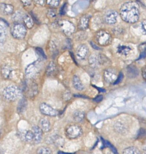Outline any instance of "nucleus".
<instances>
[{"label": "nucleus", "mask_w": 146, "mask_h": 154, "mask_svg": "<svg viewBox=\"0 0 146 154\" xmlns=\"http://www.w3.org/2000/svg\"><path fill=\"white\" fill-rule=\"evenodd\" d=\"M121 19L130 23L136 22L139 17V10L136 3L129 1L124 3L120 8V11Z\"/></svg>", "instance_id": "f257e3e1"}, {"label": "nucleus", "mask_w": 146, "mask_h": 154, "mask_svg": "<svg viewBox=\"0 0 146 154\" xmlns=\"http://www.w3.org/2000/svg\"><path fill=\"white\" fill-rule=\"evenodd\" d=\"M95 40L100 46H106L111 44L112 37L109 32L106 30L101 29L98 31L95 34Z\"/></svg>", "instance_id": "f03ea898"}, {"label": "nucleus", "mask_w": 146, "mask_h": 154, "mask_svg": "<svg viewBox=\"0 0 146 154\" xmlns=\"http://www.w3.org/2000/svg\"><path fill=\"white\" fill-rule=\"evenodd\" d=\"M21 95V91L17 86L11 85L4 88L3 91L4 97L8 100L14 101L17 99Z\"/></svg>", "instance_id": "7ed1b4c3"}, {"label": "nucleus", "mask_w": 146, "mask_h": 154, "mask_svg": "<svg viewBox=\"0 0 146 154\" xmlns=\"http://www.w3.org/2000/svg\"><path fill=\"white\" fill-rule=\"evenodd\" d=\"M82 134V129L81 126L77 125H68L65 129V135L68 139H75Z\"/></svg>", "instance_id": "20e7f679"}, {"label": "nucleus", "mask_w": 146, "mask_h": 154, "mask_svg": "<svg viewBox=\"0 0 146 154\" xmlns=\"http://www.w3.org/2000/svg\"><path fill=\"white\" fill-rule=\"evenodd\" d=\"M11 34L14 38L19 40L23 39L26 34V27L23 24L16 23L11 27Z\"/></svg>", "instance_id": "39448f33"}, {"label": "nucleus", "mask_w": 146, "mask_h": 154, "mask_svg": "<svg viewBox=\"0 0 146 154\" xmlns=\"http://www.w3.org/2000/svg\"><path fill=\"white\" fill-rule=\"evenodd\" d=\"M118 75L115 69L112 68H108L105 70L103 73L104 80L109 84L115 83Z\"/></svg>", "instance_id": "423d86ee"}, {"label": "nucleus", "mask_w": 146, "mask_h": 154, "mask_svg": "<svg viewBox=\"0 0 146 154\" xmlns=\"http://www.w3.org/2000/svg\"><path fill=\"white\" fill-rule=\"evenodd\" d=\"M40 66L38 62H34L29 64L26 69V75L29 78H34L40 70Z\"/></svg>", "instance_id": "0eeeda50"}, {"label": "nucleus", "mask_w": 146, "mask_h": 154, "mask_svg": "<svg viewBox=\"0 0 146 154\" xmlns=\"http://www.w3.org/2000/svg\"><path fill=\"white\" fill-rule=\"evenodd\" d=\"M40 111L43 114L48 116L54 117L58 114V111L56 109L46 103H41L40 105Z\"/></svg>", "instance_id": "6e6552de"}, {"label": "nucleus", "mask_w": 146, "mask_h": 154, "mask_svg": "<svg viewBox=\"0 0 146 154\" xmlns=\"http://www.w3.org/2000/svg\"><path fill=\"white\" fill-rule=\"evenodd\" d=\"M59 25L62 32L66 35H70L75 31V26L68 20H62Z\"/></svg>", "instance_id": "1a4fd4ad"}, {"label": "nucleus", "mask_w": 146, "mask_h": 154, "mask_svg": "<svg viewBox=\"0 0 146 154\" xmlns=\"http://www.w3.org/2000/svg\"><path fill=\"white\" fill-rule=\"evenodd\" d=\"M118 14L115 11L110 10L106 12L104 16L105 22L109 25H112L116 23Z\"/></svg>", "instance_id": "9d476101"}, {"label": "nucleus", "mask_w": 146, "mask_h": 154, "mask_svg": "<svg viewBox=\"0 0 146 154\" xmlns=\"http://www.w3.org/2000/svg\"><path fill=\"white\" fill-rule=\"evenodd\" d=\"M89 53V50L88 47L85 45H79L76 51V57L80 60L85 59Z\"/></svg>", "instance_id": "9b49d317"}, {"label": "nucleus", "mask_w": 146, "mask_h": 154, "mask_svg": "<svg viewBox=\"0 0 146 154\" xmlns=\"http://www.w3.org/2000/svg\"><path fill=\"white\" fill-rule=\"evenodd\" d=\"M20 138L26 143H31L34 142V135L32 131L27 130L24 131L20 134Z\"/></svg>", "instance_id": "f8f14e48"}, {"label": "nucleus", "mask_w": 146, "mask_h": 154, "mask_svg": "<svg viewBox=\"0 0 146 154\" xmlns=\"http://www.w3.org/2000/svg\"><path fill=\"white\" fill-rule=\"evenodd\" d=\"M32 131L34 135V143H40L42 138V132H43L42 129L40 128V126H34L32 128Z\"/></svg>", "instance_id": "ddd939ff"}, {"label": "nucleus", "mask_w": 146, "mask_h": 154, "mask_svg": "<svg viewBox=\"0 0 146 154\" xmlns=\"http://www.w3.org/2000/svg\"><path fill=\"white\" fill-rule=\"evenodd\" d=\"M39 126L44 132H49L50 130L51 125L49 120L46 118L43 117L40 119L39 122Z\"/></svg>", "instance_id": "4468645a"}, {"label": "nucleus", "mask_w": 146, "mask_h": 154, "mask_svg": "<svg viewBox=\"0 0 146 154\" xmlns=\"http://www.w3.org/2000/svg\"><path fill=\"white\" fill-rule=\"evenodd\" d=\"M89 17L87 15L82 16L78 23V28L81 30H85L88 27L89 24Z\"/></svg>", "instance_id": "2eb2a0df"}, {"label": "nucleus", "mask_w": 146, "mask_h": 154, "mask_svg": "<svg viewBox=\"0 0 146 154\" xmlns=\"http://www.w3.org/2000/svg\"><path fill=\"white\" fill-rule=\"evenodd\" d=\"M126 73L129 78H135L138 75V70L135 65L130 64L127 67Z\"/></svg>", "instance_id": "dca6fc26"}, {"label": "nucleus", "mask_w": 146, "mask_h": 154, "mask_svg": "<svg viewBox=\"0 0 146 154\" xmlns=\"http://www.w3.org/2000/svg\"><path fill=\"white\" fill-rule=\"evenodd\" d=\"M73 85L75 88H76L78 90H82L84 88V85L82 84V81L79 79V78L77 75H74L73 77Z\"/></svg>", "instance_id": "f3484780"}, {"label": "nucleus", "mask_w": 146, "mask_h": 154, "mask_svg": "<svg viewBox=\"0 0 146 154\" xmlns=\"http://www.w3.org/2000/svg\"><path fill=\"white\" fill-rule=\"evenodd\" d=\"M1 10L2 13L6 15L11 14L13 12V6L10 4H6L4 3L1 4Z\"/></svg>", "instance_id": "a211bd4d"}, {"label": "nucleus", "mask_w": 146, "mask_h": 154, "mask_svg": "<svg viewBox=\"0 0 146 154\" xmlns=\"http://www.w3.org/2000/svg\"><path fill=\"white\" fill-rule=\"evenodd\" d=\"M131 50L132 49L129 46H126V45H120L117 48L118 53L124 56L129 55Z\"/></svg>", "instance_id": "6ab92c4d"}, {"label": "nucleus", "mask_w": 146, "mask_h": 154, "mask_svg": "<svg viewBox=\"0 0 146 154\" xmlns=\"http://www.w3.org/2000/svg\"><path fill=\"white\" fill-rule=\"evenodd\" d=\"M84 112L80 110L75 111L73 114V119L76 122H82L84 118Z\"/></svg>", "instance_id": "aec40b11"}, {"label": "nucleus", "mask_w": 146, "mask_h": 154, "mask_svg": "<svg viewBox=\"0 0 146 154\" xmlns=\"http://www.w3.org/2000/svg\"><path fill=\"white\" fill-rule=\"evenodd\" d=\"M56 65L53 63V62H50L46 69V74L48 76H52L56 73Z\"/></svg>", "instance_id": "412c9836"}, {"label": "nucleus", "mask_w": 146, "mask_h": 154, "mask_svg": "<svg viewBox=\"0 0 146 154\" xmlns=\"http://www.w3.org/2000/svg\"><path fill=\"white\" fill-rule=\"evenodd\" d=\"M23 21L25 23V25L28 29H31L34 25V22L32 19L28 15H25L23 19Z\"/></svg>", "instance_id": "4be33fe9"}, {"label": "nucleus", "mask_w": 146, "mask_h": 154, "mask_svg": "<svg viewBox=\"0 0 146 154\" xmlns=\"http://www.w3.org/2000/svg\"><path fill=\"white\" fill-rule=\"evenodd\" d=\"M123 153H124V154H138V153H140V152L135 147H129L125 149L123 151Z\"/></svg>", "instance_id": "5701e85b"}, {"label": "nucleus", "mask_w": 146, "mask_h": 154, "mask_svg": "<svg viewBox=\"0 0 146 154\" xmlns=\"http://www.w3.org/2000/svg\"><path fill=\"white\" fill-rule=\"evenodd\" d=\"M89 63L91 67L96 68L99 64L98 58L96 57L95 55H91L89 58Z\"/></svg>", "instance_id": "b1692460"}, {"label": "nucleus", "mask_w": 146, "mask_h": 154, "mask_svg": "<svg viewBox=\"0 0 146 154\" xmlns=\"http://www.w3.org/2000/svg\"><path fill=\"white\" fill-rule=\"evenodd\" d=\"M97 58H98V61H99V64H101V65L109 64V62H110L109 60L104 55L100 54L97 57Z\"/></svg>", "instance_id": "393cba45"}, {"label": "nucleus", "mask_w": 146, "mask_h": 154, "mask_svg": "<svg viewBox=\"0 0 146 154\" xmlns=\"http://www.w3.org/2000/svg\"><path fill=\"white\" fill-rule=\"evenodd\" d=\"M37 153H39V154H50L52 153L49 147H45V146L40 147L37 149Z\"/></svg>", "instance_id": "a878e982"}, {"label": "nucleus", "mask_w": 146, "mask_h": 154, "mask_svg": "<svg viewBox=\"0 0 146 154\" xmlns=\"http://www.w3.org/2000/svg\"><path fill=\"white\" fill-rule=\"evenodd\" d=\"M6 29L5 25H2V23L1 22V43H3L5 42V38H6Z\"/></svg>", "instance_id": "bb28decb"}, {"label": "nucleus", "mask_w": 146, "mask_h": 154, "mask_svg": "<svg viewBox=\"0 0 146 154\" xmlns=\"http://www.w3.org/2000/svg\"><path fill=\"white\" fill-rule=\"evenodd\" d=\"M25 15L22 14L20 11H16L13 15V20L15 22H18L21 20H23V17Z\"/></svg>", "instance_id": "cd10ccee"}, {"label": "nucleus", "mask_w": 146, "mask_h": 154, "mask_svg": "<svg viewBox=\"0 0 146 154\" xmlns=\"http://www.w3.org/2000/svg\"><path fill=\"white\" fill-rule=\"evenodd\" d=\"M11 70L8 66L3 67L2 70V75L5 78H8V76H10V74L11 73Z\"/></svg>", "instance_id": "c85d7f7f"}, {"label": "nucleus", "mask_w": 146, "mask_h": 154, "mask_svg": "<svg viewBox=\"0 0 146 154\" xmlns=\"http://www.w3.org/2000/svg\"><path fill=\"white\" fill-rule=\"evenodd\" d=\"M60 0H46V2L48 5L52 7H57L59 4Z\"/></svg>", "instance_id": "c756f323"}, {"label": "nucleus", "mask_w": 146, "mask_h": 154, "mask_svg": "<svg viewBox=\"0 0 146 154\" xmlns=\"http://www.w3.org/2000/svg\"><path fill=\"white\" fill-rule=\"evenodd\" d=\"M115 129L116 131H118L119 132H123L124 130V126L121 124L120 123H117L115 125Z\"/></svg>", "instance_id": "7c9ffc66"}, {"label": "nucleus", "mask_w": 146, "mask_h": 154, "mask_svg": "<svg viewBox=\"0 0 146 154\" xmlns=\"http://www.w3.org/2000/svg\"><path fill=\"white\" fill-rule=\"evenodd\" d=\"M26 100H24V99H22V100H20V102L19 103V104H20L22 106H18V108H17V111L20 112V111H23V110L24 109L23 107L25 108V105H26Z\"/></svg>", "instance_id": "2f4dec72"}, {"label": "nucleus", "mask_w": 146, "mask_h": 154, "mask_svg": "<svg viewBox=\"0 0 146 154\" xmlns=\"http://www.w3.org/2000/svg\"><path fill=\"white\" fill-rule=\"evenodd\" d=\"M138 137L139 138H145L146 137V131L144 129H141L138 134Z\"/></svg>", "instance_id": "473e14b6"}, {"label": "nucleus", "mask_w": 146, "mask_h": 154, "mask_svg": "<svg viewBox=\"0 0 146 154\" xmlns=\"http://www.w3.org/2000/svg\"><path fill=\"white\" fill-rule=\"evenodd\" d=\"M141 29L142 32L146 34V20H144L141 22Z\"/></svg>", "instance_id": "72a5a7b5"}, {"label": "nucleus", "mask_w": 146, "mask_h": 154, "mask_svg": "<svg viewBox=\"0 0 146 154\" xmlns=\"http://www.w3.org/2000/svg\"><path fill=\"white\" fill-rule=\"evenodd\" d=\"M55 11L50 9V10H49L48 11H47V16L49 17H54L55 16Z\"/></svg>", "instance_id": "f704fd0d"}, {"label": "nucleus", "mask_w": 146, "mask_h": 154, "mask_svg": "<svg viewBox=\"0 0 146 154\" xmlns=\"http://www.w3.org/2000/svg\"><path fill=\"white\" fill-rule=\"evenodd\" d=\"M123 73H122L121 72H120V73L118 74V78H117V80H116V81L115 82L114 84H116L119 83V82L121 81V79H123Z\"/></svg>", "instance_id": "c9c22d12"}, {"label": "nucleus", "mask_w": 146, "mask_h": 154, "mask_svg": "<svg viewBox=\"0 0 146 154\" xmlns=\"http://www.w3.org/2000/svg\"><path fill=\"white\" fill-rule=\"evenodd\" d=\"M34 1L38 5H43L46 2V0H34Z\"/></svg>", "instance_id": "e433bc0d"}, {"label": "nucleus", "mask_w": 146, "mask_h": 154, "mask_svg": "<svg viewBox=\"0 0 146 154\" xmlns=\"http://www.w3.org/2000/svg\"><path fill=\"white\" fill-rule=\"evenodd\" d=\"M36 51L38 52L39 54H40L42 57H43L44 58H46V55L43 52V51L40 48H36Z\"/></svg>", "instance_id": "4c0bfd02"}, {"label": "nucleus", "mask_w": 146, "mask_h": 154, "mask_svg": "<svg viewBox=\"0 0 146 154\" xmlns=\"http://www.w3.org/2000/svg\"><path fill=\"white\" fill-rule=\"evenodd\" d=\"M142 75L143 78L146 81V66L142 69Z\"/></svg>", "instance_id": "58836bf2"}, {"label": "nucleus", "mask_w": 146, "mask_h": 154, "mask_svg": "<svg viewBox=\"0 0 146 154\" xmlns=\"http://www.w3.org/2000/svg\"><path fill=\"white\" fill-rule=\"evenodd\" d=\"M21 1L25 5H29L31 4L32 0H21Z\"/></svg>", "instance_id": "ea45409f"}, {"label": "nucleus", "mask_w": 146, "mask_h": 154, "mask_svg": "<svg viewBox=\"0 0 146 154\" xmlns=\"http://www.w3.org/2000/svg\"><path fill=\"white\" fill-rule=\"evenodd\" d=\"M102 99H103V96L102 95H99L96 98L94 99V100L97 102H99L102 100Z\"/></svg>", "instance_id": "a19ab883"}, {"label": "nucleus", "mask_w": 146, "mask_h": 154, "mask_svg": "<svg viewBox=\"0 0 146 154\" xmlns=\"http://www.w3.org/2000/svg\"><path fill=\"white\" fill-rule=\"evenodd\" d=\"M65 4H64L62 7L61 8V14H64L65 13V10H64V8H65Z\"/></svg>", "instance_id": "79ce46f5"}, {"label": "nucleus", "mask_w": 146, "mask_h": 154, "mask_svg": "<svg viewBox=\"0 0 146 154\" xmlns=\"http://www.w3.org/2000/svg\"><path fill=\"white\" fill-rule=\"evenodd\" d=\"M144 151H145V153H146V146L144 148Z\"/></svg>", "instance_id": "37998d69"}, {"label": "nucleus", "mask_w": 146, "mask_h": 154, "mask_svg": "<svg viewBox=\"0 0 146 154\" xmlns=\"http://www.w3.org/2000/svg\"><path fill=\"white\" fill-rule=\"evenodd\" d=\"M96 1V0H92V1Z\"/></svg>", "instance_id": "c03bdc74"}]
</instances>
